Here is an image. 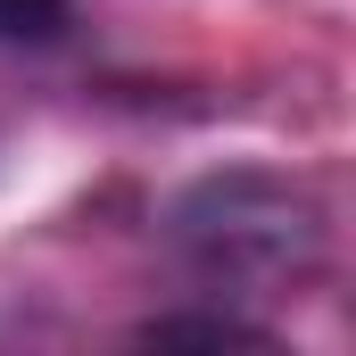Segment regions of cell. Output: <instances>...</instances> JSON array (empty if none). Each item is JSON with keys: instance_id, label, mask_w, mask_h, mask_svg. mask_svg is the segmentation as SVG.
<instances>
[{"instance_id": "2", "label": "cell", "mask_w": 356, "mask_h": 356, "mask_svg": "<svg viewBox=\"0 0 356 356\" xmlns=\"http://www.w3.org/2000/svg\"><path fill=\"white\" fill-rule=\"evenodd\" d=\"M141 340L149 348H273V332L257 323H241V315H158V323H141Z\"/></svg>"}, {"instance_id": "3", "label": "cell", "mask_w": 356, "mask_h": 356, "mask_svg": "<svg viewBox=\"0 0 356 356\" xmlns=\"http://www.w3.org/2000/svg\"><path fill=\"white\" fill-rule=\"evenodd\" d=\"M67 0H0V42H58Z\"/></svg>"}, {"instance_id": "1", "label": "cell", "mask_w": 356, "mask_h": 356, "mask_svg": "<svg viewBox=\"0 0 356 356\" xmlns=\"http://www.w3.org/2000/svg\"><path fill=\"white\" fill-rule=\"evenodd\" d=\"M166 249L207 298H290L323 266L332 216L282 166H224L175 191Z\"/></svg>"}]
</instances>
